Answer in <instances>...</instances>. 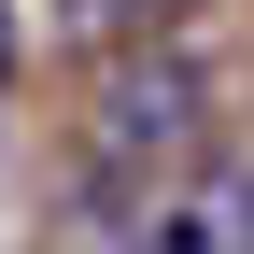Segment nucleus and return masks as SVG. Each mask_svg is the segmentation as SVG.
I'll return each mask as SVG.
<instances>
[{
	"mask_svg": "<svg viewBox=\"0 0 254 254\" xmlns=\"http://www.w3.org/2000/svg\"><path fill=\"white\" fill-rule=\"evenodd\" d=\"M184 127H198V71H184V57H141V71L99 85V141L113 155H170Z\"/></svg>",
	"mask_w": 254,
	"mask_h": 254,
	"instance_id": "nucleus-1",
	"label": "nucleus"
},
{
	"mask_svg": "<svg viewBox=\"0 0 254 254\" xmlns=\"http://www.w3.org/2000/svg\"><path fill=\"white\" fill-rule=\"evenodd\" d=\"M155 254H212V240H198V212H170V226H155Z\"/></svg>",
	"mask_w": 254,
	"mask_h": 254,
	"instance_id": "nucleus-2",
	"label": "nucleus"
},
{
	"mask_svg": "<svg viewBox=\"0 0 254 254\" xmlns=\"http://www.w3.org/2000/svg\"><path fill=\"white\" fill-rule=\"evenodd\" d=\"M71 14H85V28H127V14H141V0H71Z\"/></svg>",
	"mask_w": 254,
	"mask_h": 254,
	"instance_id": "nucleus-3",
	"label": "nucleus"
},
{
	"mask_svg": "<svg viewBox=\"0 0 254 254\" xmlns=\"http://www.w3.org/2000/svg\"><path fill=\"white\" fill-rule=\"evenodd\" d=\"M0 85H14V0H0Z\"/></svg>",
	"mask_w": 254,
	"mask_h": 254,
	"instance_id": "nucleus-4",
	"label": "nucleus"
}]
</instances>
